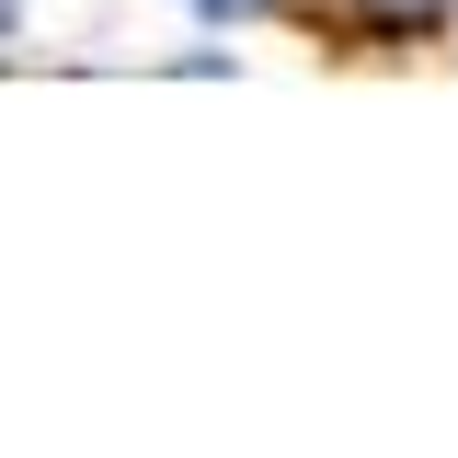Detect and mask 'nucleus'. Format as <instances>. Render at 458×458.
Masks as SVG:
<instances>
[{
    "label": "nucleus",
    "mask_w": 458,
    "mask_h": 458,
    "mask_svg": "<svg viewBox=\"0 0 458 458\" xmlns=\"http://www.w3.org/2000/svg\"><path fill=\"white\" fill-rule=\"evenodd\" d=\"M412 12H436V0H412Z\"/></svg>",
    "instance_id": "3"
},
{
    "label": "nucleus",
    "mask_w": 458,
    "mask_h": 458,
    "mask_svg": "<svg viewBox=\"0 0 458 458\" xmlns=\"http://www.w3.org/2000/svg\"><path fill=\"white\" fill-rule=\"evenodd\" d=\"M276 0H195V23H264Z\"/></svg>",
    "instance_id": "1"
},
{
    "label": "nucleus",
    "mask_w": 458,
    "mask_h": 458,
    "mask_svg": "<svg viewBox=\"0 0 458 458\" xmlns=\"http://www.w3.org/2000/svg\"><path fill=\"white\" fill-rule=\"evenodd\" d=\"M0 35H12V0H0Z\"/></svg>",
    "instance_id": "2"
}]
</instances>
